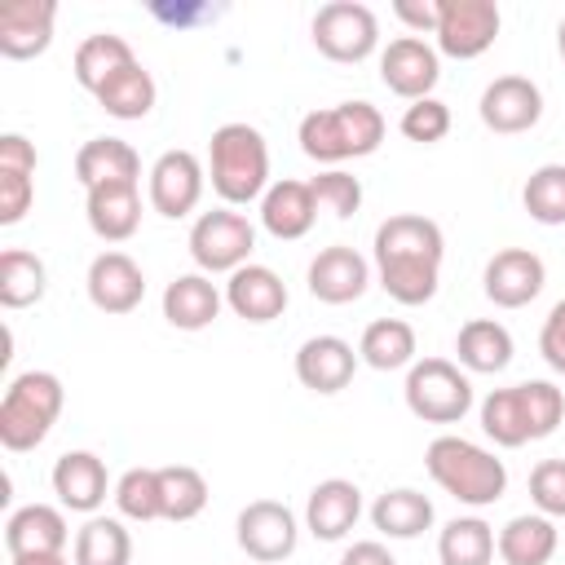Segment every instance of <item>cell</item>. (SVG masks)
<instances>
[{"mask_svg":"<svg viewBox=\"0 0 565 565\" xmlns=\"http://www.w3.org/2000/svg\"><path fill=\"white\" fill-rule=\"evenodd\" d=\"M300 150L318 163H344L375 154L384 141V115L371 102H340L327 110H309L296 128Z\"/></svg>","mask_w":565,"mask_h":565,"instance_id":"cell-4","label":"cell"},{"mask_svg":"<svg viewBox=\"0 0 565 565\" xmlns=\"http://www.w3.org/2000/svg\"><path fill=\"white\" fill-rule=\"evenodd\" d=\"M44 287H49V269H44V260L35 252H22V247L0 252V305L4 309L40 305Z\"/></svg>","mask_w":565,"mask_h":565,"instance_id":"cell-33","label":"cell"},{"mask_svg":"<svg viewBox=\"0 0 565 565\" xmlns=\"http://www.w3.org/2000/svg\"><path fill=\"white\" fill-rule=\"evenodd\" d=\"M340 565H397V561H393V552H388L384 543H375V539H362V543L344 547Z\"/></svg>","mask_w":565,"mask_h":565,"instance_id":"cell-47","label":"cell"},{"mask_svg":"<svg viewBox=\"0 0 565 565\" xmlns=\"http://www.w3.org/2000/svg\"><path fill=\"white\" fill-rule=\"evenodd\" d=\"M393 13L411 26V31H433L437 35V22H441V0H397Z\"/></svg>","mask_w":565,"mask_h":565,"instance_id":"cell-45","label":"cell"},{"mask_svg":"<svg viewBox=\"0 0 565 565\" xmlns=\"http://www.w3.org/2000/svg\"><path fill=\"white\" fill-rule=\"evenodd\" d=\"M203 163L194 150H163L150 168V207L168 221H181L203 199Z\"/></svg>","mask_w":565,"mask_h":565,"instance_id":"cell-12","label":"cell"},{"mask_svg":"<svg viewBox=\"0 0 565 565\" xmlns=\"http://www.w3.org/2000/svg\"><path fill=\"white\" fill-rule=\"evenodd\" d=\"M424 468L428 477L459 503L468 508H490L503 499L508 490V468L503 459H494V450L468 441V437H455V433H441L428 441L424 450Z\"/></svg>","mask_w":565,"mask_h":565,"instance_id":"cell-3","label":"cell"},{"mask_svg":"<svg viewBox=\"0 0 565 565\" xmlns=\"http://www.w3.org/2000/svg\"><path fill=\"white\" fill-rule=\"evenodd\" d=\"M446 234L419 212H397L375 230V274L397 305H428L441 282Z\"/></svg>","mask_w":565,"mask_h":565,"instance_id":"cell-1","label":"cell"},{"mask_svg":"<svg viewBox=\"0 0 565 565\" xmlns=\"http://www.w3.org/2000/svg\"><path fill=\"white\" fill-rule=\"evenodd\" d=\"M71 539L66 516L49 503H26L18 512H9L4 521V547L9 556H40V552H62Z\"/></svg>","mask_w":565,"mask_h":565,"instance_id":"cell-25","label":"cell"},{"mask_svg":"<svg viewBox=\"0 0 565 565\" xmlns=\"http://www.w3.org/2000/svg\"><path fill=\"white\" fill-rule=\"evenodd\" d=\"M0 168L4 172H31L35 177V146L22 132H4L0 137Z\"/></svg>","mask_w":565,"mask_h":565,"instance_id":"cell-46","label":"cell"},{"mask_svg":"<svg viewBox=\"0 0 565 565\" xmlns=\"http://www.w3.org/2000/svg\"><path fill=\"white\" fill-rule=\"evenodd\" d=\"M309 190H313L318 207L331 212V216H340V221H349V216L362 207V181H358L353 172H344V168L318 172V177L309 181Z\"/></svg>","mask_w":565,"mask_h":565,"instance_id":"cell-40","label":"cell"},{"mask_svg":"<svg viewBox=\"0 0 565 565\" xmlns=\"http://www.w3.org/2000/svg\"><path fill=\"white\" fill-rule=\"evenodd\" d=\"M358 353L349 340L340 335H309L300 349H296V380L313 393H340L349 388L353 371H358Z\"/></svg>","mask_w":565,"mask_h":565,"instance_id":"cell-19","label":"cell"},{"mask_svg":"<svg viewBox=\"0 0 565 565\" xmlns=\"http://www.w3.org/2000/svg\"><path fill=\"white\" fill-rule=\"evenodd\" d=\"M137 62V53H132V44L124 40V35H110V31H97V35H88V40H79V49H75V79L97 97L124 66H132Z\"/></svg>","mask_w":565,"mask_h":565,"instance_id":"cell-30","label":"cell"},{"mask_svg":"<svg viewBox=\"0 0 565 565\" xmlns=\"http://www.w3.org/2000/svg\"><path fill=\"white\" fill-rule=\"evenodd\" d=\"M455 353H459V366L463 371L494 375V371H508V362H512V335L494 318H472V322L459 327Z\"/></svg>","mask_w":565,"mask_h":565,"instance_id":"cell-29","label":"cell"},{"mask_svg":"<svg viewBox=\"0 0 565 565\" xmlns=\"http://www.w3.org/2000/svg\"><path fill=\"white\" fill-rule=\"evenodd\" d=\"M477 115L490 132H503V137L530 132L543 119V93L525 75H499V79L486 84V93L477 102Z\"/></svg>","mask_w":565,"mask_h":565,"instance_id":"cell-14","label":"cell"},{"mask_svg":"<svg viewBox=\"0 0 565 565\" xmlns=\"http://www.w3.org/2000/svg\"><path fill=\"white\" fill-rule=\"evenodd\" d=\"M380 79L388 93L406 97V102H419V97H433L437 79H441V62H437V49L424 44L419 35H397L388 40V49L380 53Z\"/></svg>","mask_w":565,"mask_h":565,"instance_id":"cell-13","label":"cell"},{"mask_svg":"<svg viewBox=\"0 0 565 565\" xmlns=\"http://www.w3.org/2000/svg\"><path fill=\"white\" fill-rule=\"evenodd\" d=\"M238 547L260 561V565H274V561H287L296 552V539H300V525H296V512L278 499H252L238 521Z\"/></svg>","mask_w":565,"mask_h":565,"instance_id":"cell-10","label":"cell"},{"mask_svg":"<svg viewBox=\"0 0 565 565\" xmlns=\"http://www.w3.org/2000/svg\"><path fill=\"white\" fill-rule=\"evenodd\" d=\"M539 353H543V362H547L556 375H565V300H556V305H552V313L543 318Z\"/></svg>","mask_w":565,"mask_h":565,"instance_id":"cell-44","label":"cell"},{"mask_svg":"<svg viewBox=\"0 0 565 565\" xmlns=\"http://www.w3.org/2000/svg\"><path fill=\"white\" fill-rule=\"evenodd\" d=\"M62 380L53 371H22L0 397V446L22 455L35 450L62 415Z\"/></svg>","mask_w":565,"mask_h":565,"instance_id":"cell-6","label":"cell"},{"mask_svg":"<svg viewBox=\"0 0 565 565\" xmlns=\"http://www.w3.org/2000/svg\"><path fill=\"white\" fill-rule=\"evenodd\" d=\"M313 44L331 62H366L380 44V22L358 0H331L313 13Z\"/></svg>","mask_w":565,"mask_h":565,"instance_id":"cell-9","label":"cell"},{"mask_svg":"<svg viewBox=\"0 0 565 565\" xmlns=\"http://www.w3.org/2000/svg\"><path fill=\"white\" fill-rule=\"evenodd\" d=\"M371 525L388 539H415L433 525V499L411 490V486H397V490H384L375 503H371Z\"/></svg>","mask_w":565,"mask_h":565,"instance_id":"cell-31","label":"cell"},{"mask_svg":"<svg viewBox=\"0 0 565 565\" xmlns=\"http://www.w3.org/2000/svg\"><path fill=\"white\" fill-rule=\"evenodd\" d=\"M84 216H88V230L102 238V243H124L137 234L141 225V194H137V181H119V185H97V190H84Z\"/></svg>","mask_w":565,"mask_h":565,"instance_id":"cell-23","label":"cell"},{"mask_svg":"<svg viewBox=\"0 0 565 565\" xmlns=\"http://www.w3.org/2000/svg\"><path fill=\"white\" fill-rule=\"evenodd\" d=\"M256 225L234 207H212L190 225V256L199 274H234L252 265Z\"/></svg>","mask_w":565,"mask_h":565,"instance_id":"cell-8","label":"cell"},{"mask_svg":"<svg viewBox=\"0 0 565 565\" xmlns=\"http://www.w3.org/2000/svg\"><path fill=\"white\" fill-rule=\"evenodd\" d=\"M406 411L424 424H459L472 411V384L450 358H424L406 371Z\"/></svg>","mask_w":565,"mask_h":565,"instance_id":"cell-7","label":"cell"},{"mask_svg":"<svg viewBox=\"0 0 565 565\" xmlns=\"http://www.w3.org/2000/svg\"><path fill=\"white\" fill-rule=\"evenodd\" d=\"M154 97H159L154 75H150L141 62H132V66H124V71L97 93V106H102L106 115H115V119H146V115L154 110Z\"/></svg>","mask_w":565,"mask_h":565,"instance_id":"cell-35","label":"cell"},{"mask_svg":"<svg viewBox=\"0 0 565 565\" xmlns=\"http://www.w3.org/2000/svg\"><path fill=\"white\" fill-rule=\"evenodd\" d=\"M207 172H212V190L230 207L265 199V190H269V146H265L260 128H252L243 119L221 124L212 132V146H207Z\"/></svg>","mask_w":565,"mask_h":565,"instance_id":"cell-5","label":"cell"},{"mask_svg":"<svg viewBox=\"0 0 565 565\" xmlns=\"http://www.w3.org/2000/svg\"><path fill=\"white\" fill-rule=\"evenodd\" d=\"M13 565H66L62 552H40V556H13Z\"/></svg>","mask_w":565,"mask_h":565,"instance_id":"cell-48","label":"cell"},{"mask_svg":"<svg viewBox=\"0 0 565 565\" xmlns=\"http://www.w3.org/2000/svg\"><path fill=\"white\" fill-rule=\"evenodd\" d=\"M530 499L543 516H565V459H543L530 472Z\"/></svg>","mask_w":565,"mask_h":565,"instance_id":"cell-42","label":"cell"},{"mask_svg":"<svg viewBox=\"0 0 565 565\" xmlns=\"http://www.w3.org/2000/svg\"><path fill=\"white\" fill-rule=\"evenodd\" d=\"M305 282H309V296L322 305H353L371 282V265L349 243H331L309 260Z\"/></svg>","mask_w":565,"mask_h":565,"instance_id":"cell-16","label":"cell"},{"mask_svg":"<svg viewBox=\"0 0 565 565\" xmlns=\"http://www.w3.org/2000/svg\"><path fill=\"white\" fill-rule=\"evenodd\" d=\"M159 499H163V521H194L207 508V481L190 463H168L159 468Z\"/></svg>","mask_w":565,"mask_h":565,"instance_id":"cell-37","label":"cell"},{"mask_svg":"<svg viewBox=\"0 0 565 565\" xmlns=\"http://www.w3.org/2000/svg\"><path fill=\"white\" fill-rule=\"evenodd\" d=\"M521 203L530 212V221L539 225H565V163H543L530 172Z\"/></svg>","mask_w":565,"mask_h":565,"instance_id":"cell-38","label":"cell"},{"mask_svg":"<svg viewBox=\"0 0 565 565\" xmlns=\"http://www.w3.org/2000/svg\"><path fill=\"white\" fill-rule=\"evenodd\" d=\"M547 282V269L543 260L530 252V247H503L486 260V274H481V291L490 305L499 309H521L530 305Z\"/></svg>","mask_w":565,"mask_h":565,"instance_id":"cell-15","label":"cell"},{"mask_svg":"<svg viewBox=\"0 0 565 565\" xmlns=\"http://www.w3.org/2000/svg\"><path fill=\"white\" fill-rule=\"evenodd\" d=\"M115 508L128 521H159L163 499H159V468H128L115 481Z\"/></svg>","mask_w":565,"mask_h":565,"instance_id":"cell-39","label":"cell"},{"mask_svg":"<svg viewBox=\"0 0 565 565\" xmlns=\"http://www.w3.org/2000/svg\"><path fill=\"white\" fill-rule=\"evenodd\" d=\"M556 49H561V57H565V18H561V26H556Z\"/></svg>","mask_w":565,"mask_h":565,"instance_id":"cell-49","label":"cell"},{"mask_svg":"<svg viewBox=\"0 0 565 565\" xmlns=\"http://www.w3.org/2000/svg\"><path fill=\"white\" fill-rule=\"evenodd\" d=\"M313 221H318V199H313L309 181H274L265 190V199H260V225L274 238H282V243L305 238L313 230Z\"/></svg>","mask_w":565,"mask_h":565,"instance_id":"cell-24","label":"cell"},{"mask_svg":"<svg viewBox=\"0 0 565 565\" xmlns=\"http://www.w3.org/2000/svg\"><path fill=\"white\" fill-rule=\"evenodd\" d=\"M499 4L494 0H441V22H437V49L446 57H481L494 35H499Z\"/></svg>","mask_w":565,"mask_h":565,"instance_id":"cell-11","label":"cell"},{"mask_svg":"<svg viewBox=\"0 0 565 565\" xmlns=\"http://www.w3.org/2000/svg\"><path fill=\"white\" fill-rule=\"evenodd\" d=\"M441 565H490L494 561V530L481 516H455L437 534Z\"/></svg>","mask_w":565,"mask_h":565,"instance_id":"cell-36","label":"cell"},{"mask_svg":"<svg viewBox=\"0 0 565 565\" xmlns=\"http://www.w3.org/2000/svg\"><path fill=\"white\" fill-rule=\"evenodd\" d=\"M358 516H362V490H358L353 481H344V477L318 481V486L309 490V499H305V525H309V534L322 539V543L344 539V534L358 525Z\"/></svg>","mask_w":565,"mask_h":565,"instance_id":"cell-20","label":"cell"},{"mask_svg":"<svg viewBox=\"0 0 565 565\" xmlns=\"http://www.w3.org/2000/svg\"><path fill=\"white\" fill-rule=\"evenodd\" d=\"M31 199H35L31 172H4L0 168V225H18L31 212Z\"/></svg>","mask_w":565,"mask_h":565,"instance_id":"cell-43","label":"cell"},{"mask_svg":"<svg viewBox=\"0 0 565 565\" xmlns=\"http://www.w3.org/2000/svg\"><path fill=\"white\" fill-rule=\"evenodd\" d=\"M75 177H79L84 190L137 181L141 177V159L124 137H93V141H84L75 150Z\"/></svg>","mask_w":565,"mask_h":565,"instance_id":"cell-26","label":"cell"},{"mask_svg":"<svg viewBox=\"0 0 565 565\" xmlns=\"http://www.w3.org/2000/svg\"><path fill=\"white\" fill-rule=\"evenodd\" d=\"M53 22H57L53 0H9L0 9V53L9 62L40 57L53 44Z\"/></svg>","mask_w":565,"mask_h":565,"instance_id":"cell-18","label":"cell"},{"mask_svg":"<svg viewBox=\"0 0 565 565\" xmlns=\"http://www.w3.org/2000/svg\"><path fill=\"white\" fill-rule=\"evenodd\" d=\"M450 132V106L437 102V97H419L402 110V137L406 141H419V146H433Z\"/></svg>","mask_w":565,"mask_h":565,"instance_id":"cell-41","label":"cell"},{"mask_svg":"<svg viewBox=\"0 0 565 565\" xmlns=\"http://www.w3.org/2000/svg\"><path fill=\"white\" fill-rule=\"evenodd\" d=\"M106 490H110V477H106L102 455H93V450H66L53 463V494H57L62 508H71V512H97L106 503Z\"/></svg>","mask_w":565,"mask_h":565,"instance_id":"cell-22","label":"cell"},{"mask_svg":"<svg viewBox=\"0 0 565 565\" xmlns=\"http://www.w3.org/2000/svg\"><path fill=\"white\" fill-rule=\"evenodd\" d=\"M132 534L115 516H88L75 530V565H128Z\"/></svg>","mask_w":565,"mask_h":565,"instance_id":"cell-34","label":"cell"},{"mask_svg":"<svg viewBox=\"0 0 565 565\" xmlns=\"http://www.w3.org/2000/svg\"><path fill=\"white\" fill-rule=\"evenodd\" d=\"M556 521L543 516V512H525V516H512L499 539H494V552L503 565H547L556 556Z\"/></svg>","mask_w":565,"mask_h":565,"instance_id":"cell-28","label":"cell"},{"mask_svg":"<svg viewBox=\"0 0 565 565\" xmlns=\"http://www.w3.org/2000/svg\"><path fill=\"white\" fill-rule=\"evenodd\" d=\"M221 313V291L207 274H181L163 287V318L177 331H203Z\"/></svg>","mask_w":565,"mask_h":565,"instance_id":"cell-27","label":"cell"},{"mask_svg":"<svg viewBox=\"0 0 565 565\" xmlns=\"http://www.w3.org/2000/svg\"><path fill=\"white\" fill-rule=\"evenodd\" d=\"M84 287H88L93 309H102V313H132L141 305V296H146V274H141V265L128 252H102V256H93Z\"/></svg>","mask_w":565,"mask_h":565,"instance_id":"cell-17","label":"cell"},{"mask_svg":"<svg viewBox=\"0 0 565 565\" xmlns=\"http://www.w3.org/2000/svg\"><path fill=\"white\" fill-rule=\"evenodd\" d=\"M561 419H565V393L552 380H525L512 388H494L481 402V433L503 450L552 437Z\"/></svg>","mask_w":565,"mask_h":565,"instance_id":"cell-2","label":"cell"},{"mask_svg":"<svg viewBox=\"0 0 565 565\" xmlns=\"http://www.w3.org/2000/svg\"><path fill=\"white\" fill-rule=\"evenodd\" d=\"M358 358L375 371H402L415 362V327L402 318H375L362 340H358Z\"/></svg>","mask_w":565,"mask_h":565,"instance_id":"cell-32","label":"cell"},{"mask_svg":"<svg viewBox=\"0 0 565 565\" xmlns=\"http://www.w3.org/2000/svg\"><path fill=\"white\" fill-rule=\"evenodd\" d=\"M225 305L243 318V322H274L287 309V282L269 269V265H243L230 274L225 282Z\"/></svg>","mask_w":565,"mask_h":565,"instance_id":"cell-21","label":"cell"}]
</instances>
